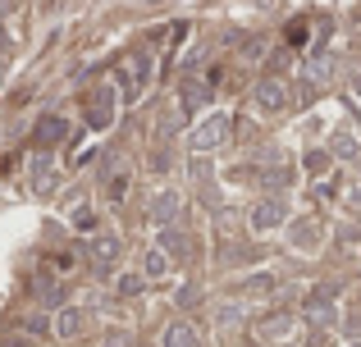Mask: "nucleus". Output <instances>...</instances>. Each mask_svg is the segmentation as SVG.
<instances>
[{
    "mask_svg": "<svg viewBox=\"0 0 361 347\" xmlns=\"http://www.w3.org/2000/svg\"><path fill=\"white\" fill-rule=\"evenodd\" d=\"M142 275H147V279H165V275H169V256H165L160 247H151L147 260H142Z\"/></svg>",
    "mask_w": 361,
    "mask_h": 347,
    "instance_id": "2eb2a0df",
    "label": "nucleus"
},
{
    "mask_svg": "<svg viewBox=\"0 0 361 347\" xmlns=\"http://www.w3.org/2000/svg\"><path fill=\"white\" fill-rule=\"evenodd\" d=\"M283 220H288V201H283V196H261V201L252 206V229L256 233H274Z\"/></svg>",
    "mask_w": 361,
    "mask_h": 347,
    "instance_id": "7ed1b4c3",
    "label": "nucleus"
},
{
    "mask_svg": "<svg viewBox=\"0 0 361 347\" xmlns=\"http://www.w3.org/2000/svg\"><path fill=\"white\" fill-rule=\"evenodd\" d=\"M0 69H5V27H0Z\"/></svg>",
    "mask_w": 361,
    "mask_h": 347,
    "instance_id": "393cba45",
    "label": "nucleus"
},
{
    "mask_svg": "<svg viewBox=\"0 0 361 347\" xmlns=\"http://www.w3.org/2000/svg\"><path fill=\"white\" fill-rule=\"evenodd\" d=\"M92 265H97V275H110V270L119 265V238H97L92 242Z\"/></svg>",
    "mask_w": 361,
    "mask_h": 347,
    "instance_id": "f8f14e48",
    "label": "nucleus"
},
{
    "mask_svg": "<svg viewBox=\"0 0 361 347\" xmlns=\"http://www.w3.org/2000/svg\"><path fill=\"white\" fill-rule=\"evenodd\" d=\"M115 87H97L92 92V110H87V124L92 128H106V124H115Z\"/></svg>",
    "mask_w": 361,
    "mask_h": 347,
    "instance_id": "0eeeda50",
    "label": "nucleus"
},
{
    "mask_svg": "<svg viewBox=\"0 0 361 347\" xmlns=\"http://www.w3.org/2000/svg\"><path fill=\"white\" fill-rule=\"evenodd\" d=\"M329 156H338V160H357V156H361L357 137H353V133H338V137H334V146H329Z\"/></svg>",
    "mask_w": 361,
    "mask_h": 347,
    "instance_id": "a211bd4d",
    "label": "nucleus"
},
{
    "mask_svg": "<svg viewBox=\"0 0 361 347\" xmlns=\"http://www.w3.org/2000/svg\"><path fill=\"white\" fill-rule=\"evenodd\" d=\"M82 320H87V315H82L78 306H60V315L51 320V334L69 343V339H78V334H82Z\"/></svg>",
    "mask_w": 361,
    "mask_h": 347,
    "instance_id": "1a4fd4ad",
    "label": "nucleus"
},
{
    "mask_svg": "<svg viewBox=\"0 0 361 347\" xmlns=\"http://www.w3.org/2000/svg\"><path fill=\"white\" fill-rule=\"evenodd\" d=\"M147 78H151V64H147V55H128V60H123V69H119L123 101H137V96H142V87H147Z\"/></svg>",
    "mask_w": 361,
    "mask_h": 347,
    "instance_id": "39448f33",
    "label": "nucleus"
},
{
    "mask_svg": "<svg viewBox=\"0 0 361 347\" xmlns=\"http://www.w3.org/2000/svg\"><path fill=\"white\" fill-rule=\"evenodd\" d=\"M178 210H183V196H178V192H156L151 206H147V215L160 224V229H169V224L178 220Z\"/></svg>",
    "mask_w": 361,
    "mask_h": 347,
    "instance_id": "6e6552de",
    "label": "nucleus"
},
{
    "mask_svg": "<svg viewBox=\"0 0 361 347\" xmlns=\"http://www.w3.org/2000/svg\"><path fill=\"white\" fill-rule=\"evenodd\" d=\"M348 206H357V210H361V187H353V196H348Z\"/></svg>",
    "mask_w": 361,
    "mask_h": 347,
    "instance_id": "b1692460",
    "label": "nucleus"
},
{
    "mask_svg": "<svg viewBox=\"0 0 361 347\" xmlns=\"http://www.w3.org/2000/svg\"><path fill=\"white\" fill-rule=\"evenodd\" d=\"M73 229H82V233H87V229H97V215H92L87 206H78V210H73Z\"/></svg>",
    "mask_w": 361,
    "mask_h": 347,
    "instance_id": "412c9836",
    "label": "nucleus"
},
{
    "mask_svg": "<svg viewBox=\"0 0 361 347\" xmlns=\"http://www.w3.org/2000/svg\"><path fill=\"white\" fill-rule=\"evenodd\" d=\"M123 192H128V183H123V178H110V196H115V201H119Z\"/></svg>",
    "mask_w": 361,
    "mask_h": 347,
    "instance_id": "5701e85b",
    "label": "nucleus"
},
{
    "mask_svg": "<svg viewBox=\"0 0 361 347\" xmlns=\"http://www.w3.org/2000/svg\"><path fill=\"white\" fill-rule=\"evenodd\" d=\"M128 343H133V339H128L123 329H119V334H110V339H106V347H128Z\"/></svg>",
    "mask_w": 361,
    "mask_h": 347,
    "instance_id": "4be33fe9",
    "label": "nucleus"
},
{
    "mask_svg": "<svg viewBox=\"0 0 361 347\" xmlns=\"http://www.w3.org/2000/svg\"><path fill=\"white\" fill-rule=\"evenodd\" d=\"M243 288H247V293H261V297H265V293H274V275H252Z\"/></svg>",
    "mask_w": 361,
    "mask_h": 347,
    "instance_id": "aec40b11",
    "label": "nucleus"
},
{
    "mask_svg": "<svg viewBox=\"0 0 361 347\" xmlns=\"http://www.w3.org/2000/svg\"><path fill=\"white\" fill-rule=\"evenodd\" d=\"M302 315H307L316 329H334L338 324V306H334V288H316V293L302 302Z\"/></svg>",
    "mask_w": 361,
    "mask_h": 347,
    "instance_id": "f03ea898",
    "label": "nucleus"
},
{
    "mask_svg": "<svg viewBox=\"0 0 361 347\" xmlns=\"http://www.w3.org/2000/svg\"><path fill=\"white\" fill-rule=\"evenodd\" d=\"M288 242H293L298 251H311V247H320V242H325V229H320L316 220H298V224L288 229Z\"/></svg>",
    "mask_w": 361,
    "mask_h": 347,
    "instance_id": "9d476101",
    "label": "nucleus"
},
{
    "mask_svg": "<svg viewBox=\"0 0 361 347\" xmlns=\"http://www.w3.org/2000/svg\"><path fill=\"white\" fill-rule=\"evenodd\" d=\"M329 165H334V156H329V151H307V156H302V170H307L311 178L329 174Z\"/></svg>",
    "mask_w": 361,
    "mask_h": 347,
    "instance_id": "f3484780",
    "label": "nucleus"
},
{
    "mask_svg": "<svg viewBox=\"0 0 361 347\" xmlns=\"http://www.w3.org/2000/svg\"><path fill=\"white\" fill-rule=\"evenodd\" d=\"M156 247H160V251H169V256H188V238H183V233L174 229V224L156 233Z\"/></svg>",
    "mask_w": 361,
    "mask_h": 347,
    "instance_id": "ddd939ff",
    "label": "nucleus"
},
{
    "mask_svg": "<svg viewBox=\"0 0 361 347\" xmlns=\"http://www.w3.org/2000/svg\"><path fill=\"white\" fill-rule=\"evenodd\" d=\"M252 101H256V110H261V115H279V110H288V82H279V78L256 82Z\"/></svg>",
    "mask_w": 361,
    "mask_h": 347,
    "instance_id": "20e7f679",
    "label": "nucleus"
},
{
    "mask_svg": "<svg viewBox=\"0 0 361 347\" xmlns=\"http://www.w3.org/2000/svg\"><path fill=\"white\" fill-rule=\"evenodd\" d=\"M165 347H202V343H197L192 324L178 320V324H169V329H165Z\"/></svg>",
    "mask_w": 361,
    "mask_h": 347,
    "instance_id": "4468645a",
    "label": "nucleus"
},
{
    "mask_svg": "<svg viewBox=\"0 0 361 347\" xmlns=\"http://www.w3.org/2000/svg\"><path fill=\"white\" fill-rule=\"evenodd\" d=\"M211 87H215L211 78H183V82H178V106H183V110L211 106Z\"/></svg>",
    "mask_w": 361,
    "mask_h": 347,
    "instance_id": "423d86ee",
    "label": "nucleus"
},
{
    "mask_svg": "<svg viewBox=\"0 0 361 347\" xmlns=\"http://www.w3.org/2000/svg\"><path fill=\"white\" fill-rule=\"evenodd\" d=\"M229 115H206L202 124L188 133V151L192 156H211V151H220L224 142H229Z\"/></svg>",
    "mask_w": 361,
    "mask_h": 347,
    "instance_id": "f257e3e1",
    "label": "nucleus"
},
{
    "mask_svg": "<svg viewBox=\"0 0 361 347\" xmlns=\"http://www.w3.org/2000/svg\"><path fill=\"white\" fill-rule=\"evenodd\" d=\"M348 347H361V339H353V343H348Z\"/></svg>",
    "mask_w": 361,
    "mask_h": 347,
    "instance_id": "bb28decb",
    "label": "nucleus"
},
{
    "mask_svg": "<svg viewBox=\"0 0 361 347\" xmlns=\"http://www.w3.org/2000/svg\"><path fill=\"white\" fill-rule=\"evenodd\" d=\"M293 334V315H270L261 320V339H288Z\"/></svg>",
    "mask_w": 361,
    "mask_h": 347,
    "instance_id": "dca6fc26",
    "label": "nucleus"
},
{
    "mask_svg": "<svg viewBox=\"0 0 361 347\" xmlns=\"http://www.w3.org/2000/svg\"><path fill=\"white\" fill-rule=\"evenodd\" d=\"M353 92H357V96H361V78H353Z\"/></svg>",
    "mask_w": 361,
    "mask_h": 347,
    "instance_id": "a878e982",
    "label": "nucleus"
},
{
    "mask_svg": "<svg viewBox=\"0 0 361 347\" xmlns=\"http://www.w3.org/2000/svg\"><path fill=\"white\" fill-rule=\"evenodd\" d=\"M37 146H60L64 137H69V124H64L60 115H46V119H37Z\"/></svg>",
    "mask_w": 361,
    "mask_h": 347,
    "instance_id": "9b49d317",
    "label": "nucleus"
},
{
    "mask_svg": "<svg viewBox=\"0 0 361 347\" xmlns=\"http://www.w3.org/2000/svg\"><path fill=\"white\" fill-rule=\"evenodd\" d=\"M119 297H137L142 288H147V275H119Z\"/></svg>",
    "mask_w": 361,
    "mask_h": 347,
    "instance_id": "6ab92c4d",
    "label": "nucleus"
}]
</instances>
